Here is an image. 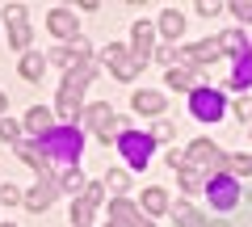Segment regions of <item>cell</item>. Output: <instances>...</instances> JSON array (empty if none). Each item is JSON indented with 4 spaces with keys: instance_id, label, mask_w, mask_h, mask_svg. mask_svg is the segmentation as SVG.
<instances>
[{
    "instance_id": "26",
    "label": "cell",
    "mask_w": 252,
    "mask_h": 227,
    "mask_svg": "<svg viewBox=\"0 0 252 227\" xmlns=\"http://www.w3.org/2000/svg\"><path fill=\"white\" fill-rule=\"evenodd\" d=\"M168 89H193V72L189 67H168Z\"/></svg>"
},
{
    "instance_id": "4",
    "label": "cell",
    "mask_w": 252,
    "mask_h": 227,
    "mask_svg": "<svg viewBox=\"0 0 252 227\" xmlns=\"http://www.w3.org/2000/svg\"><path fill=\"white\" fill-rule=\"evenodd\" d=\"M189 109H193V118H198V122H219V118H223V109H227V101H223V93H215V89H193Z\"/></svg>"
},
{
    "instance_id": "14",
    "label": "cell",
    "mask_w": 252,
    "mask_h": 227,
    "mask_svg": "<svg viewBox=\"0 0 252 227\" xmlns=\"http://www.w3.org/2000/svg\"><path fill=\"white\" fill-rule=\"evenodd\" d=\"M130 105H135L139 114H160V109H164V93H152V89H139L135 97H130Z\"/></svg>"
},
{
    "instance_id": "23",
    "label": "cell",
    "mask_w": 252,
    "mask_h": 227,
    "mask_svg": "<svg viewBox=\"0 0 252 227\" xmlns=\"http://www.w3.org/2000/svg\"><path fill=\"white\" fill-rule=\"evenodd\" d=\"M42 72H46L42 55H26V59H21V76H26V80H42Z\"/></svg>"
},
{
    "instance_id": "36",
    "label": "cell",
    "mask_w": 252,
    "mask_h": 227,
    "mask_svg": "<svg viewBox=\"0 0 252 227\" xmlns=\"http://www.w3.org/2000/svg\"><path fill=\"white\" fill-rule=\"evenodd\" d=\"M101 190H105V185H89V190H84V198H89L93 206H97V202H101Z\"/></svg>"
},
{
    "instance_id": "38",
    "label": "cell",
    "mask_w": 252,
    "mask_h": 227,
    "mask_svg": "<svg viewBox=\"0 0 252 227\" xmlns=\"http://www.w3.org/2000/svg\"><path fill=\"white\" fill-rule=\"evenodd\" d=\"M4 105H9V97H4V93H0V114H4Z\"/></svg>"
},
{
    "instance_id": "9",
    "label": "cell",
    "mask_w": 252,
    "mask_h": 227,
    "mask_svg": "<svg viewBox=\"0 0 252 227\" xmlns=\"http://www.w3.org/2000/svg\"><path fill=\"white\" fill-rule=\"evenodd\" d=\"M219 38H210V42H193V46H185V51H177V59H185V64H215L219 59Z\"/></svg>"
},
{
    "instance_id": "32",
    "label": "cell",
    "mask_w": 252,
    "mask_h": 227,
    "mask_svg": "<svg viewBox=\"0 0 252 227\" xmlns=\"http://www.w3.org/2000/svg\"><path fill=\"white\" fill-rule=\"evenodd\" d=\"M105 190H126V173L122 168H114V173L105 177Z\"/></svg>"
},
{
    "instance_id": "34",
    "label": "cell",
    "mask_w": 252,
    "mask_h": 227,
    "mask_svg": "<svg viewBox=\"0 0 252 227\" xmlns=\"http://www.w3.org/2000/svg\"><path fill=\"white\" fill-rule=\"evenodd\" d=\"M67 51H72V59H84V55H89V42H84V38H72Z\"/></svg>"
},
{
    "instance_id": "39",
    "label": "cell",
    "mask_w": 252,
    "mask_h": 227,
    "mask_svg": "<svg viewBox=\"0 0 252 227\" xmlns=\"http://www.w3.org/2000/svg\"><path fill=\"white\" fill-rule=\"evenodd\" d=\"M4 227H17V223H4Z\"/></svg>"
},
{
    "instance_id": "27",
    "label": "cell",
    "mask_w": 252,
    "mask_h": 227,
    "mask_svg": "<svg viewBox=\"0 0 252 227\" xmlns=\"http://www.w3.org/2000/svg\"><path fill=\"white\" fill-rule=\"evenodd\" d=\"M63 190H67V194H80V198H84V190H89V185H84V177L76 173V168H67V173H63Z\"/></svg>"
},
{
    "instance_id": "11",
    "label": "cell",
    "mask_w": 252,
    "mask_h": 227,
    "mask_svg": "<svg viewBox=\"0 0 252 227\" xmlns=\"http://www.w3.org/2000/svg\"><path fill=\"white\" fill-rule=\"evenodd\" d=\"M9 38H13L17 51H26V46H30V21H26V9H21V4H13V9H9Z\"/></svg>"
},
{
    "instance_id": "22",
    "label": "cell",
    "mask_w": 252,
    "mask_h": 227,
    "mask_svg": "<svg viewBox=\"0 0 252 227\" xmlns=\"http://www.w3.org/2000/svg\"><path fill=\"white\" fill-rule=\"evenodd\" d=\"M143 210L147 215H164V210H168V194L164 190H147L143 194Z\"/></svg>"
},
{
    "instance_id": "21",
    "label": "cell",
    "mask_w": 252,
    "mask_h": 227,
    "mask_svg": "<svg viewBox=\"0 0 252 227\" xmlns=\"http://www.w3.org/2000/svg\"><path fill=\"white\" fill-rule=\"evenodd\" d=\"M219 46H223V51H231V55H240V59L248 55V38H244L240 30H227V34L219 38Z\"/></svg>"
},
{
    "instance_id": "30",
    "label": "cell",
    "mask_w": 252,
    "mask_h": 227,
    "mask_svg": "<svg viewBox=\"0 0 252 227\" xmlns=\"http://www.w3.org/2000/svg\"><path fill=\"white\" fill-rule=\"evenodd\" d=\"M231 173H252V156H231Z\"/></svg>"
},
{
    "instance_id": "25",
    "label": "cell",
    "mask_w": 252,
    "mask_h": 227,
    "mask_svg": "<svg viewBox=\"0 0 252 227\" xmlns=\"http://www.w3.org/2000/svg\"><path fill=\"white\" fill-rule=\"evenodd\" d=\"M93 210H97V206H93L89 198H76V206H72V223H76V227H89V223H93Z\"/></svg>"
},
{
    "instance_id": "29",
    "label": "cell",
    "mask_w": 252,
    "mask_h": 227,
    "mask_svg": "<svg viewBox=\"0 0 252 227\" xmlns=\"http://www.w3.org/2000/svg\"><path fill=\"white\" fill-rule=\"evenodd\" d=\"M0 139H9V143H17V139H21V127H17V122H9V118H4V122H0Z\"/></svg>"
},
{
    "instance_id": "17",
    "label": "cell",
    "mask_w": 252,
    "mask_h": 227,
    "mask_svg": "<svg viewBox=\"0 0 252 227\" xmlns=\"http://www.w3.org/2000/svg\"><path fill=\"white\" fill-rule=\"evenodd\" d=\"M172 219H177V227H206L202 210H193L189 202H177V206H172Z\"/></svg>"
},
{
    "instance_id": "16",
    "label": "cell",
    "mask_w": 252,
    "mask_h": 227,
    "mask_svg": "<svg viewBox=\"0 0 252 227\" xmlns=\"http://www.w3.org/2000/svg\"><path fill=\"white\" fill-rule=\"evenodd\" d=\"M177 177H181V185H185V190L189 194H206V181H210V177L206 173H198V168H193V164H181V168H177Z\"/></svg>"
},
{
    "instance_id": "40",
    "label": "cell",
    "mask_w": 252,
    "mask_h": 227,
    "mask_svg": "<svg viewBox=\"0 0 252 227\" xmlns=\"http://www.w3.org/2000/svg\"><path fill=\"white\" fill-rule=\"evenodd\" d=\"M105 227H118V223H105Z\"/></svg>"
},
{
    "instance_id": "18",
    "label": "cell",
    "mask_w": 252,
    "mask_h": 227,
    "mask_svg": "<svg viewBox=\"0 0 252 227\" xmlns=\"http://www.w3.org/2000/svg\"><path fill=\"white\" fill-rule=\"evenodd\" d=\"M17 156H21V160H26V164H30V168H34V173H38V177H46V173H51V164H46V156H42V152H38V147H34V143H21V152H17Z\"/></svg>"
},
{
    "instance_id": "13",
    "label": "cell",
    "mask_w": 252,
    "mask_h": 227,
    "mask_svg": "<svg viewBox=\"0 0 252 227\" xmlns=\"http://www.w3.org/2000/svg\"><path fill=\"white\" fill-rule=\"evenodd\" d=\"M46 26H51V34H59V38H76V13L55 9L51 17H46Z\"/></svg>"
},
{
    "instance_id": "7",
    "label": "cell",
    "mask_w": 252,
    "mask_h": 227,
    "mask_svg": "<svg viewBox=\"0 0 252 227\" xmlns=\"http://www.w3.org/2000/svg\"><path fill=\"white\" fill-rule=\"evenodd\" d=\"M105 59H109V67H114V76L118 80H135L139 76V59L130 55V46H118V42H109V51H105Z\"/></svg>"
},
{
    "instance_id": "15",
    "label": "cell",
    "mask_w": 252,
    "mask_h": 227,
    "mask_svg": "<svg viewBox=\"0 0 252 227\" xmlns=\"http://www.w3.org/2000/svg\"><path fill=\"white\" fill-rule=\"evenodd\" d=\"M84 122H89V127L93 130H97V135H101V130H109V127H114V109H109V105H89V114H84Z\"/></svg>"
},
{
    "instance_id": "6",
    "label": "cell",
    "mask_w": 252,
    "mask_h": 227,
    "mask_svg": "<svg viewBox=\"0 0 252 227\" xmlns=\"http://www.w3.org/2000/svg\"><path fill=\"white\" fill-rule=\"evenodd\" d=\"M206 194H210V202H215L219 210H231L235 202H240V185H235V177H210L206 181Z\"/></svg>"
},
{
    "instance_id": "28",
    "label": "cell",
    "mask_w": 252,
    "mask_h": 227,
    "mask_svg": "<svg viewBox=\"0 0 252 227\" xmlns=\"http://www.w3.org/2000/svg\"><path fill=\"white\" fill-rule=\"evenodd\" d=\"M0 202H4V206H13V202H26V194H21L17 185H0Z\"/></svg>"
},
{
    "instance_id": "20",
    "label": "cell",
    "mask_w": 252,
    "mask_h": 227,
    "mask_svg": "<svg viewBox=\"0 0 252 227\" xmlns=\"http://www.w3.org/2000/svg\"><path fill=\"white\" fill-rule=\"evenodd\" d=\"M26 127L38 130V135H46V130L55 127V122H51V109H46V105H34V109L26 114Z\"/></svg>"
},
{
    "instance_id": "12",
    "label": "cell",
    "mask_w": 252,
    "mask_h": 227,
    "mask_svg": "<svg viewBox=\"0 0 252 227\" xmlns=\"http://www.w3.org/2000/svg\"><path fill=\"white\" fill-rule=\"evenodd\" d=\"M130 55H135L139 64H143L147 55H152V26L135 21V30H130Z\"/></svg>"
},
{
    "instance_id": "5",
    "label": "cell",
    "mask_w": 252,
    "mask_h": 227,
    "mask_svg": "<svg viewBox=\"0 0 252 227\" xmlns=\"http://www.w3.org/2000/svg\"><path fill=\"white\" fill-rule=\"evenodd\" d=\"M185 164H193V168H198V173H215V168H223V152H219L215 143H210V139H198V143H189V152H185Z\"/></svg>"
},
{
    "instance_id": "3",
    "label": "cell",
    "mask_w": 252,
    "mask_h": 227,
    "mask_svg": "<svg viewBox=\"0 0 252 227\" xmlns=\"http://www.w3.org/2000/svg\"><path fill=\"white\" fill-rule=\"evenodd\" d=\"M152 147H156L152 135H139V130H122V135H118V152L126 156V164H130V168H147Z\"/></svg>"
},
{
    "instance_id": "24",
    "label": "cell",
    "mask_w": 252,
    "mask_h": 227,
    "mask_svg": "<svg viewBox=\"0 0 252 227\" xmlns=\"http://www.w3.org/2000/svg\"><path fill=\"white\" fill-rule=\"evenodd\" d=\"M252 84V55H244L235 64V76H231V89H248Z\"/></svg>"
},
{
    "instance_id": "8",
    "label": "cell",
    "mask_w": 252,
    "mask_h": 227,
    "mask_svg": "<svg viewBox=\"0 0 252 227\" xmlns=\"http://www.w3.org/2000/svg\"><path fill=\"white\" fill-rule=\"evenodd\" d=\"M109 219H114L118 227H152V219H147L139 206H130L126 198H114V202H109Z\"/></svg>"
},
{
    "instance_id": "19",
    "label": "cell",
    "mask_w": 252,
    "mask_h": 227,
    "mask_svg": "<svg viewBox=\"0 0 252 227\" xmlns=\"http://www.w3.org/2000/svg\"><path fill=\"white\" fill-rule=\"evenodd\" d=\"M181 30H185V13H181V9H168V13L160 17V34H164V38H181Z\"/></svg>"
},
{
    "instance_id": "10",
    "label": "cell",
    "mask_w": 252,
    "mask_h": 227,
    "mask_svg": "<svg viewBox=\"0 0 252 227\" xmlns=\"http://www.w3.org/2000/svg\"><path fill=\"white\" fill-rule=\"evenodd\" d=\"M55 194H59V185H55L51 177H38V185L26 194V206H30V210H46V206L55 202Z\"/></svg>"
},
{
    "instance_id": "31",
    "label": "cell",
    "mask_w": 252,
    "mask_h": 227,
    "mask_svg": "<svg viewBox=\"0 0 252 227\" xmlns=\"http://www.w3.org/2000/svg\"><path fill=\"white\" fill-rule=\"evenodd\" d=\"M231 13H235L240 21H252V0H235V4H231Z\"/></svg>"
},
{
    "instance_id": "2",
    "label": "cell",
    "mask_w": 252,
    "mask_h": 227,
    "mask_svg": "<svg viewBox=\"0 0 252 227\" xmlns=\"http://www.w3.org/2000/svg\"><path fill=\"white\" fill-rule=\"evenodd\" d=\"M80 147H84V135L76 127H51L42 135V152L55 156V160H67V164H72L76 156H80Z\"/></svg>"
},
{
    "instance_id": "35",
    "label": "cell",
    "mask_w": 252,
    "mask_h": 227,
    "mask_svg": "<svg viewBox=\"0 0 252 227\" xmlns=\"http://www.w3.org/2000/svg\"><path fill=\"white\" fill-rule=\"evenodd\" d=\"M219 9H223V4H215V0H202V4H198L202 17H219Z\"/></svg>"
},
{
    "instance_id": "1",
    "label": "cell",
    "mask_w": 252,
    "mask_h": 227,
    "mask_svg": "<svg viewBox=\"0 0 252 227\" xmlns=\"http://www.w3.org/2000/svg\"><path fill=\"white\" fill-rule=\"evenodd\" d=\"M89 80H93V64H80L76 72H67V80H63V89H59V118L63 122L76 118L80 97H84V84H89Z\"/></svg>"
},
{
    "instance_id": "33",
    "label": "cell",
    "mask_w": 252,
    "mask_h": 227,
    "mask_svg": "<svg viewBox=\"0 0 252 227\" xmlns=\"http://www.w3.org/2000/svg\"><path fill=\"white\" fill-rule=\"evenodd\" d=\"M235 118H252V97H240V101H235Z\"/></svg>"
},
{
    "instance_id": "37",
    "label": "cell",
    "mask_w": 252,
    "mask_h": 227,
    "mask_svg": "<svg viewBox=\"0 0 252 227\" xmlns=\"http://www.w3.org/2000/svg\"><path fill=\"white\" fill-rule=\"evenodd\" d=\"M152 139H172V127H168V122H160V127H156V135Z\"/></svg>"
}]
</instances>
